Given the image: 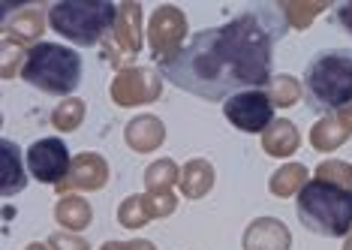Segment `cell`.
Segmentation results:
<instances>
[{"label": "cell", "instance_id": "1", "mask_svg": "<svg viewBox=\"0 0 352 250\" xmlns=\"http://www.w3.org/2000/svg\"><path fill=\"white\" fill-rule=\"evenodd\" d=\"M271 10H253L223 28L199 30L175 58L163 61V76L175 87L202 100H223L265 87L271 79V48L283 28H274Z\"/></svg>", "mask_w": 352, "mask_h": 250}, {"label": "cell", "instance_id": "2", "mask_svg": "<svg viewBox=\"0 0 352 250\" xmlns=\"http://www.w3.org/2000/svg\"><path fill=\"white\" fill-rule=\"evenodd\" d=\"M304 94L316 112H346L352 106V48H328L307 63Z\"/></svg>", "mask_w": 352, "mask_h": 250}, {"label": "cell", "instance_id": "3", "mask_svg": "<svg viewBox=\"0 0 352 250\" xmlns=\"http://www.w3.org/2000/svg\"><path fill=\"white\" fill-rule=\"evenodd\" d=\"M298 217L316 236L343 238L352 229V190L314 178L298 193Z\"/></svg>", "mask_w": 352, "mask_h": 250}, {"label": "cell", "instance_id": "4", "mask_svg": "<svg viewBox=\"0 0 352 250\" xmlns=\"http://www.w3.org/2000/svg\"><path fill=\"white\" fill-rule=\"evenodd\" d=\"M21 79L28 85L39 87L45 94L67 96L73 94L78 82H82V58L67 45L58 43H36L28 48L25 67H21Z\"/></svg>", "mask_w": 352, "mask_h": 250}, {"label": "cell", "instance_id": "5", "mask_svg": "<svg viewBox=\"0 0 352 250\" xmlns=\"http://www.w3.org/2000/svg\"><path fill=\"white\" fill-rule=\"evenodd\" d=\"M121 6L109 0H60L49 6V24L76 45H94L115 28Z\"/></svg>", "mask_w": 352, "mask_h": 250}, {"label": "cell", "instance_id": "6", "mask_svg": "<svg viewBox=\"0 0 352 250\" xmlns=\"http://www.w3.org/2000/svg\"><path fill=\"white\" fill-rule=\"evenodd\" d=\"M223 112L232 121V127H238L244 133H265L274 124V103H271L268 91H262V87L229 96L223 103Z\"/></svg>", "mask_w": 352, "mask_h": 250}, {"label": "cell", "instance_id": "7", "mask_svg": "<svg viewBox=\"0 0 352 250\" xmlns=\"http://www.w3.org/2000/svg\"><path fill=\"white\" fill-rule=\"evenodd\" d=\"M184 34H187V19L178 6H160V10L151 15V30H148V39H151V52L154 58L163 63L175 58L181 52V43H184Z\"/></svg>", "mask_w": 352, "mask_h": 250}, {"label": "cell", "instance_id": "8", "mask_svg": "<svg viewBox=\"0 0 352 250\" xmlns=\"http://www.w3.org/2000/svg\"><path fill=\"white\" fill-rule=\"evenodd\" d=\"M69 166H73V160H69V151L60 139H39V142L30 145L28 169L36 181L54 184V187H58V184L67 178Z\"/></svg>", "mask_w": 352, "mask_h": 250}, {"label": "cell", "instance_id": "9", "mask_svg": "<svg viewBox=\"0 0 352 250\" xmlns=\"http://www.w3.org/2000/svg\"><path fill=\"white\" fill-rule=\"evenodd\" d=\"M160 96V76L154 70H124L111 82V100L118 106H139Z\"/></svg>", "mask_w": 352, "mask_h": 250}, {"label": "cell", "instance_id": "10", "mask_svg": "<svg viewBox=\"0 0 352 250\" xmlns=\"http://www.w3.org/2000/svg\"><path fill=\"white\" fill-rule=\"evenodd\" d=\"M172 211H175L172 193H163V196L148 193V196H130L126 199V202L121 205V211H118V220H121L126 229H139V227H145L148 220H154V217H166Z\"/></svg>", "mask_w": 352, "mask_h": 250}, {"label": "cell", "instance_id": "11", "mask_svg": "<svg viewBox=\"0 0 352 250\" xmlns=\"http://www.w3.org/2000/svg\"><path fill=\"white\" fill-rule=\"evenodd\" d=\"M109 181V166L100 154H78L69 166L67 178L58 184L60 193H73V190H100Z\"/></svg>", "mask_w": 352, "mask_h": 250}, {"label": "cell", "instance_id": "12", "mask_svg": "<svg viewBox=\"0 0 352 250\" xmlns=\"http://www.w3.org/2000/svg\"><path fill=\"white\" fill-rule=\"evenodd\" d=\"M289 229L274 217H259L244 232V250H289Z\"/></svg>", "mask_w": 352, "mask_h": 250}, {"label": "cell", "instance_id": "13", "mask_svg": "<svg viewBox=\"0 0 352 250\" xmlns=\"http://www.w3.org/2000/svg\"><path fill=\"white\" fill-rule=\"evenodd\" d=\"M45 15H49V10H43V6H21L19 12L6 10L3 37H19V43L21 39H36L45 28Z\"/></svg>", "mask_w": 352, "mask_h": 250}, {"label": "cell", "instance_id": "14", "mask_svg": "<svg viewBox=\"0 0 352 250\" xmlns=\"http://www.w3.org/2000/svg\"><path fill=\"white\" fill-rule=\"evenodd\" d=\"M166 139V127L154 115H139L126 124V145L133 151H154Z\"/></svg>", "mask_w": 352, "mask_h": 250}, {"label": "cell", "instance_id": "15", "mask_svg": "<svg viewBox=\"0 0 352 250\" xmlns=\"http://www.w3.org/2000/svg\"><path fill=\"white\" fill-rule=\"evenodd\" d=\"M115 37L124 52L135 54L142 48V6L135 3H121L115 21Z\"/></svg>", "mask_w": 352, "mask_h": 250}, {"label": "cell", "instance_id": "16", "mask_svg": "<svg viewBox=\"0 0 352 250\" xmlns=\"http://www.w3.org/2000/svg\"><path fill=\"white\" fill-rule=\"evenodd\" d=\"M298 142L301 136L295 130V124L289 121H274L265 133H262V148L268 151L271 157H289L298 151Z\"/></svg>", "mask_w": 352, "mask_h": 250}, {"label": "cell", "instance_id": "17", "mask_svg": "<svg viewBox=\"0 0 352 250\" xmlns=\"http://www.w3.org/2000/svg\"><path fill=\"white\" fill-rule=\"evenodd\" d=\"M214 187V166L208 160H190L181 172V190L190 199H202Z\"/></svg>", "mask_w": 352, "mask_h": 250}, {"label": "cell", "instance_id": "18", "mask_svg": "<svg viewBox=\"0 0 352 250\" xmlns=\"http://www.w3.org/2000/svg\"><path fill=\"white\" fill-rule=\"evenodd\" d=\"M54 217H58L60 227H67L69 232H78V229H85L87 223H91V205H87V199L69 193V196H63L58 202Z\"/></svg>", "mask_w": 352, "mask_h": 250}, {"label": "cell", "instance_id": "19", "mask_svg": "<svg viewBox=\"0 0 352 250\" xmlns=\"http://www.w3.org/2000/svg\"><path fill=\"white\" fill-rule=\"evenodd\" d=\"M25 184H28V175H25V169H21L19 148H15L10 139H3V196H12V193L25 190Z\"/></svg>", "mask_w": 352, "mask_h": 250}, {"label": "cell", "instance_id": "20", "mask_svg": "<svg viewBox=\"0 0 352 250\" xmlns=\"http://www.w3.org/2000/svg\"><path fill=\"white\" fill-rule=\"evenodd\" d=\"M307 184V169L301 163H289L280 166L274 175H271V193L274 196H292V193H301V187Z\"/></svg>", "mask_w": 352, "mask_h": 250}, {"label": "cell", "instance_id": "21", "mask_svg": "<svg viewBox=\"0 0 352 250\" xmlns=\"http://www.w3.org/2000/svg\"><path fill=\"white\" fill-rule=\"evenodd\" d=\"M175 181H181V175H178V166H175L172 160H157V163L145 172L148 193H157V196H163V193H172V184Z\"/></svg>", "mask_w": 352, "mask_h": 250}, {"label": "cell", "instance_id": "22", "mask_svg": "<svg viewBox=\"0 0 352 250\" xmlns=\"http://www.w3.org/2000/svg\"><path fill=\"white\" fill-rule=\"evenodd\" d=\"M349 136V130L340 124V118L334 121V118H325V121H319V124L314 127V133H310V142H314V148L319 151H331V148H338V145L343 142Z\"/></svg>", "mask_w": 352, "mask_h": 250}, {"label": "cell", "instance_id": "23", "mask_svg": "<svg viewBox=\"0 0 352 250\" xmlns=\"http://www.w3.org/2000/svg\"><path fill=\"white\" fill-rule=\"evenodd\" d=\"M82 118H85V103L76 100V96H69V100H63L60 106L54 109L52 124L58 127V130H63V133H73L76 127L82 124Z\"/></svg>", "mask_w": 352, "mask_h": 250}, {"label": "cell", "instance_id": "24", "mask_svg": "<svg viewBox=\"0 0 352 250\" xmlns=\"http://www.w3.org/2000/svg\"><path fill=\"white\" fill-rule=\"evenodd\" d=\"M268 96L274 106H295L301 96V87L292 76H274L268 82Z\"/></svg>", "mask_w": 352, "mask_h": 250}, {"label": "cell", "instance_id": "25", "mask_svg": "<svg viewBox=\"0 0 352 250\" xmlns=\"http://www.w3.org/2000/svg\"><path fill=\"white\" fill-rule=\"evenodd\" d=\"M325 6L319 3H283L280 6V12L286 15V21L292 24V28H307L310 21H314V15H319Z\"/></svg>", "mask_w": 352, "mask_h": 250}, {"label": "cell", "instance_id": "26", "mask_svg": "<svg viewBox=\"0 0 352 250\" xmlns=\"http://www.w3.org/2000/svg\"><path fill=\"white\" fill-rule=\"evenodd\" d=\"M316 178H322V181H331V184H340V187H346L352 190V169L346 163H322L316 169Z\"/></svg>", "mask_w": 352, "mask_h": 250}, {"label": "cell", "instance_id": "27", "mask_svg": "<svg viewBox=\"0 0 352 250\" xmlns=\"http://www.w3.org/2000/svg\"><path fill=\"white\" fill-rule=\"evenodd\" d=\"M52 247H54V250H87V241L58 232V236H52Z\"/></svg>", "mask_w": 352, "mask_h": 250}, {"label": "cell", "instance_id": "28", "mask_svg": "<svg viewBox=\"0 0 352 250\" xmlns=\"http://www.w3.org/2000/svg\"><path fill=\"white\" fill-rule=\"evenodd\" d=\"M100 250H157L151 241H109Z\"/></svg>", "mask_w": 352, "mask_h": 250}, {"label": "cell", "instance_id": "29", "mask_svg": "<svg viewBox=\"0 0 352 250\" xmlns=\"http://www.w3.org/2000/svg\"><path fill=\"white\" fill-rule=\"evenodd\" d=\"M334 19H338L343 28L352 34V0H349V3H338V6H334Z\"/></svg>", "mask_w": 352, "mask_h": 250}, {"label": "cell", "instance_id": "30", "mask_svg": "<svg viewBox=\"0 0 352 250\" xmlns=\"http://www.w3.org/2000/svg\"><path fill=\"white\" fill-rule=\"evenodd\" d=\"M28 250H49V247H45V244H30Z\"/></svg>", "mask_w": 352, "mask_h": 250}, {"label": "cell", "instance_id": "31", "mask_svg": "<svg viewBox=\"0 0 352 250\" xmlns=\"http://www.w3.org/2000/svg\"><path fill=\"white\" fill-rule=\"evenodd\" d=\"M346 250H352V238H349V244H346Z\"/></svg>", "mask_w": 352, "mask_h": 250}]
</instances>
